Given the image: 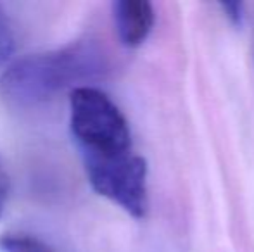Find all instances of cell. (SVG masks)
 Wrapping results in <instances>:
<instances>
[{"label": "cell", "mask_w": 254, "mask_h": 252, "mask_svg": "<svg viewBox=\"0 0 254 252\" xmlns=\"http://www.w3.org/2000/svg\"><path fill=\"white\" fill-rule=\"evenodd\" d=\"M221 10L225 12V16L232 21L234 24H241L242 17H244V12H242V3L239 2H225L220 3Z\"/></svg>", "instance_id": "ba28073f"}, {"label": "cell", "mask_w": 254, "mask_h": 252, "mask_svg": "<svg viewBox=\"0 0 254 252\" xmlns=\"http://www.w3.org/2000/svg\"><path fill=\"white\" fill-rule=\"evenodd\" d=\"M0 252H54L40 239L28 233H2Z\"/></svg>", "instance_id": "5b68a950"}, {"label": "cell", "mask_w": 254, "mask_h": 252, "mask_svg": "<svg viewBox=\"0 0 254 252\" xmlns=\"http://www.w3.org/2000/svg\"><path fill=\"white\" fill-rule=\"evenodd\" d=\"M116 33L125 47L135 49L151 35L154 26V7L147 0H118L113 3Z\"/></svg>", "instance_id": "277c9868"}, {"label": "cell", "mask_w": 254, "mask_h": 252, "mask_svg": "<svg viewBox=\"0 0 254 252\" xmlns=\"http://www.w3.org/2000/svg\"><path fill=\"white\" fill-rule=\"evenodd\" d=\"M7 199H9V175H7L3 162L0 159V218L3 216L7 205Z\"/></svg>", "instance_id": "52a82bcc"}, {"label": "cell", "mask_w": 254, "mask_h": 252, "mask_svg": "<svg viewBox=\"0 0 254 252\" xmlns=\"http://www.w3.org/2000/svg\"><path fill=\"white\" fill-rule=\"evenodd\" d=\"M69 130L81 159H109L133 152L131 131L121 109L90 85L69 94Z\"/></svg>", "instance_id": "7a4b0ae2"}, {"label": "cell", "mask_w": 254, "mask_h": 252, "mask_svg": "<svg viewBox=\"0 0 254 252\" xmlns=\"http://www.w3.org/2000/svg\"><path fill=\"white\" fill-rule=\"evenodd\" d=\"M102 50L92 42H74L14 61L0 76V99L9 107L30 109L94 80L104 71Z\"/></svg>", "instance_id": "6da1fadb"}, {"label": "cell", "mask_w": 254, "mask_h": 252, "mask_svg": "<svg viewBox=\"0 0 254 252\" xmlns=\"http://www.w3.org/2000/svg\"><path fill=\"white\" fill-rule=\"evenodd\" d=\"M16 52V37L10 26L0 17V66L10 61Z\"/></svg>", "instance_id": "8992f818"}, {"label": "cell", "mask_w": 254, "mask_h": 252, "mask_svg": "<svg viewBox=\"0 0 254 252\" xmlns=\"http://www.w3.org/2000/svg\"><path fill=\"white\" fill-rule=\"evenodd\" d=\"M90 187L133 218L147 214V162L135 152L109 159H81Z\"/></svg>", "instance_id": "3957f363"}]
</instances>
